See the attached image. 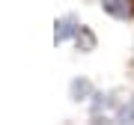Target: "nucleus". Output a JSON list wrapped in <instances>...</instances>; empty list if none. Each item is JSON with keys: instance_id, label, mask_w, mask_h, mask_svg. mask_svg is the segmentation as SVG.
Returning a JSON list of instances; mask_svg holds the SVG:
<instances>
[{"instance_id": "nucleus-1", "label": "nucleus", "mask_w": 134, "mask_h": 125, "mask_svg": "<svg viewBox=\"0 0 134 125\" xmlns=\"http://www.w3.org/2000/svg\"><path fill=\"white\" fill-rule=\"evenodd\" d=\"M101 6H104L107 15H113V18H119V21H128L131 12H134L131 0H101Z\"/></svg>"}, {"instance_id": "nucleus-2", "label": "nucleus", "mask_w": 134, "mask_h": 125, "mask_svg": "<svg viewBox=\"0 0 134 125\" xmlns=\"http://www.w3.org/2000/svg\"><path fill=\"white\" fill-rule=\"evenodd\" d=\"M122 119H131V122H134V98L122 107Z\"/></svg>"}]
</instances>
